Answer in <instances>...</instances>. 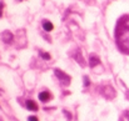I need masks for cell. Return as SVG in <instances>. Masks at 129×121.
<instances>
[{
	"instance_id": "cell-1",
	"label": "cell",
	"mask_w": 129,
	"mask_h": 121,
	"mask_svg": "<svg viewBox=\"0 0 129 121\" xmlns=\"http://www.w3.org/2000/svg\"><path fill=\"white\" fill-rule=\"evenodd\" d=\"M115 41L119 50L129 55V15L119 19L115 28Z\"/></svg>"
},
{
	"instance_id": "cell-2",
	"label": "cell",
	"mask_w": 129,
	"mask_h": 121,
	"mask_svg": "<svg viewBox=\"0 0 129 121\" xmlns=\"http://www.w3.org/2000/svg\"><path fill=\"white\" fill-rule=\"evenodd\" d=\"M55 74H56V76H58V78H59L60 80L63 81V82H64L65 85H68V84L70 82V78H69V76H68L67 74L61 73L60 70H58V69H56V70H55Z\"/></svg>"
},
{
	"instance_id": "cell-3",
	"label": "cell",
	"mask_w": 129,
	"mask_h": 121,
	"mask_svg": "<svg viewBox=\"0 0 129 121\" xmlns=\"http://www.w3.org/2000/svg\"><path fill=\"white\" fill-rule=\"evenodd\" d=\"M50 97H51V95H50L49 91H43V92L39 94V100L43 101V102H48L50 100Z\"/></svg>"
},
{
	"instance_id": "cell-4",
	"label": "cell",
	"mask_w": 129,
	"mask_h": 121,
	"mask_svg": "<svg viewBox=\"0 0 129 121\" xmlns=\"http://www.w3.org/2000/svg\"><path fill=\"white\" fill-rule=\"evenodd\" d=\"M26 109L30 110V111H37V110H38V105L35 104V101L28 100V101H26Z\"/></svg>"
},
{
	"instance_id": "cell-5",
	"label": "cell",
	"mask_w": 129,
	"mask_h": 121,
	"mask_svg": "<svg viewBox=\"0 0 129 121\" xmlns=\"http://www.w3.org/2000/svg\"><path fill=\"white\" fill-rule=\"evenodd\" d=\"M43 28L45 31H51L53 29H54V25L49 21V20H44L43 21Z\"/></svg>"
},
{
	"instance_id": "cell-6",
	"label": "cell",
	"mask_w": 129,
	"mask_h": 121,
	"mask_svg": "<svg viewBox=\"0 0 129 121\" xmlns=\"http://www.w3.org/2000/svg\"><path fill=\"white\" fill-rule=\"evenodd\" d=\"M98 64H100V60H99L96 56L91 55V56H90V66L93 68V66H95V65H98Z\"/></svg>"
},
{
	"instance_id": "cell-7",
	"label": "cell",
	"mask_w": 129,
	"mask_h": 121,
	"mask_svg": "<svg viewBox=\"0 0 129 121\" xmlns=\"http://www.w3.org/2000/svg\"><path fill=\"white\" fill-rule=\"evenodd\" d=\"M40 56H42L43 59H45V60H49V59H50V55H49L48 52H43V51L40 52Z\"/></svg>"
},
{
	"instance_id": "cell-8",
	"label": "cell",
	"mask_w": 129,
	"mask_h": 121,
	"mask_svg": "<svg viewBox=\"0 0 129 121\" xmlns=\"http://www.w3.org/2000/svg\"><path fill=\"white\" fill-rule=\"evenodd\" d=\"M28 121H39V120H38L37 116H29V117H28Z\"/></svg>"
},
{
	"instance_id": "cell-9",
	"label": "cell",
	"mask_w": 129,
	"mask_h": 121,
	"mask_svg": "<svg viewBox=\"0 0 129 121\" xmlns=\"http://www.w3.org/2000/svg\"><path fill=\"white\" fill-rule=\"evenodd\" d=\"M3 8H4V4L0 3V18H1V15H3Z\"/></svg>"
},
{
	"instance_id": "cell-10",
	"label": "cell",
	"mask_w": 129,
	"mask_h": 121,
	"mask_svg": "<svg viewBox=\"0 0 129 121\" xmlns=\"http://www.w3.org/2000/svg\"><path fill=\"white\" fill-rule=\"evenodd\" d=\"M85 86H89V79L85 78Z\"/></svg>"
}]
</instances>
